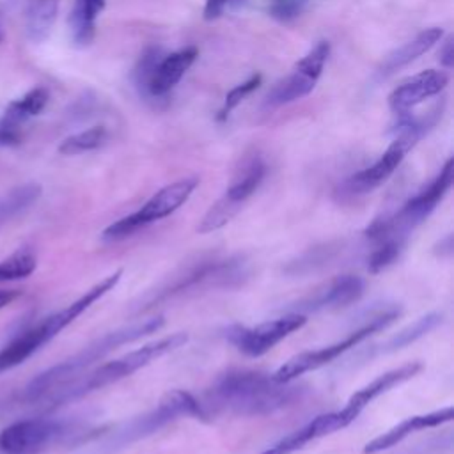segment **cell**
Returning <instances> with one entry per match:
<instances>
[{"mask_svg": "<svg viewBox=\"0 0 454 454\" xmlns=\"http://www.w3.org/2000/svg\"><path fill=\"white\" fill-rule=\"evenodd\" d=\"M303 394L301 387L291 385V381H277L271 374L259 371H229L220 376L213 388L206 394L207 406L229 411L241 417H259L275 413L294 401Z\"/></svg>", "mask_w": 454, "mask_h": 454, "instance_id": "obj_1", "label": "cell"}, {"mask_svg": "<svg viewBox=\"0 0 454 454\" xmlns=\"http://www.w3.org/2000/svg\"><path fill=\"white\" fill-rule=\"evenodd\" d=\"M161 326H163V316H156V317L144 319V321H138V323H133V325H128V326H122L114 332L105 333L103 337L96 339L87 348H83L80 353L43 371L34 380H30V383L25 388V399H28V401L46 399L55 390H59L64 385L76 380L87 367H90L94 362L101 360L110 351L117 349L124 344L135 342V340L142 339L144 335L154 333Z\"/></svg>", "mask_w": 454, "mask_h": 454, "instance_id": "obj_2", "label": "cell"}, {"mask_svg": "<svg viewBox=\"0 0 454 454\" xmlns=\"http://www.w3.org/2000/svg\"><path fill=\"white\" fill-rule=\"evenodd\" d=\"M188 340V335L184 332H176L170 333L167 337H161L158 340L147 342L142 348H137L112 362H106L99 367H96L94 371L87 372V374H80L76 380H73L71 383L64 385L62 388L55 390L53 394H50L46 399L57 406V404H64L74 399L83 397L89 392L99 390L106 385H112L126 376H131L133 372H137L138 369L149 365L151 362L165 356L167 353L181 348L184 342Z\"/></svg>", "mask_w": 454, "mask_h": 454, "instance_id": "obj_3", "label": "cell"}, {"mask_svg": "<svg viewBox=\"0 0 454 454\" xmlns=\"http://www.w3.org/2000/svg\"><path fill=\"white\" fill-rule=\"evenodd\" d=\"M454 181V160L449 158L442 167L440 174L422 188L415 197L403 204V207L394 213L392 216H383L374 220L367 229L365 236L376 243L383 239H401L404 241L406 236L420 225L442 202L447 195Z\"/></svg>", "mask_w": 454, "mask_h": 454, "instance_id": "obj_4", "label": "cell"}, {"mask_svg": "<svg viewBox=\"0 0 454 454\" xmlns=\"http://www.w3.org/2000/svg\"><path fill=\"white\" fill-rule=\"evenodd\" d=\"M199 55L195 46H186L168 55L145 50L133 71L135 85L140 96L149 99H163L181 82Z\"/></svg>", "mask_w": 454, "mask_h": 454, "instance_id": "obj_5", "label": "cell"}, {"mask_svg": "<svg viewBox=\"0 0 454 454\" xmlns=\"http://www.w3.org/2000/svg\"><path fill=\"white\" fill-rule=\"evenodd\" d=\"M197 184H199L197 177H183L179 181H174V183L163 186L140 209L110 223L103 231L101 238L105 241H119V239H124V238L135 234L138 229H142L149 223L172 215L190 199V195L195 192Z\"/></svg>", "mask_w": 454, "mask_h": 454, "instance_id": "obj_6", "label": "cell"}, {"mask_svg": "<svg viewBox=\"0 0 454 454\" xmlns=\"http://www.w3.org/2000/svg\"><path fill=\"white\" fill-rule=\"evenodd\" d=\"M401 314L399 309L395 307H390V309H383L380 310L378 314L371 316L369 321L360 326L358 330L351 332L348 337H344L342 340H337L330 346H325V348H319V349H314V351H303L300 355H294L293 358H289L287 362H284L271 376L273 380L277 381H293L294 378L309 372V371H314V369H319L326 364H330L333 358L340 356L342 353H346L348 349L355 348L356 344H360L364 339H367L371 333L388 326L397 316Z\"/></svg>", "mask_w": 454, "mask_h": 454, "instance_id": "obj_7", "label": "cell"}, {"mask_svg": "<svg viewBox=\"0 0 454 454\" xmlns=\"http://www.w3.org/2000/svg\"><path fill=\"white\" fill-rule=\"evenodd\" d=\"M177 417H195L200 420H207L209 413L206 411L204 404H200L190 392L179 388L170 390L161 397L153 411L126 422L121 431H117L112 442L117 445H126L135 440L145 438L161 429L165 424L176 420Z\"/></svg>", "mask_w": 454, "mask_h": 454, "instance_id": "obj_8", "label": "cell"}, {"mask_svg": "<svg viewBox=\"0 0 454 454\" xmlns=\"http://www.w3.org/2000/svg\"><path fill=\"white\" fill-rule=\"evenodd\" d=\"M330 55L328 41L316 43L291 69L287 76L278 80L264 98V105L270 108H277L282 105L294 103L307 94L312 92L316 87L326 59Z\"/></svg>", "mask_w": 454, "mask_h": 454, "instance_id": "obj_9", "label": "cell"}, {"mask_svg": "<svg viewBox=\"0 0 454 454\" xmlns=\"http://www.w3.org/2000/svg\"><path fill=\"white\" fill-rule=\"evenodd\" d=\"M307 323V317L300 312H289L277 319L264 321L257 326H231L227 330L229 340L248 356H261L268 353L273 346L284 340L293 332L300 330Z\"/></svg>", "mask_w": 454, "mask_h": 454, "instance_id": "obj_10", "label": "cell"}, {"mask_svg": "<svg viewBox=\"0 0 454 454\" xmlns=\"http://www.w3.org/2000/svg\"><path fill=\"white\" fill-rule=\"evenodd\" d=\"M64 424L51 419H23L0 431V454H39L64 436Z\"/></svg>", "mask_w": 454, "mask_h": 454, "instance_id": "obj_11", "label": "cell"}, {"mask_svg": "<svg viewBox=\"0 0 454 454\" xmlns=\"http://www.w3.org/2000/svg\"><path fill=\"white\" fill-rule=\"evenodd\" d=\"M247 275L245 262L241 259H211L202 261L190 268L183 277H177L174 284H170L160 298L181 294L193 289L202 287H231L243 280Z\"/></svg>", "mask_w": 454, "mask_h": 454, "instance_id": "obj_12", "label": "cell"}, {"mask_svg": "<svg viewBox=\"0 0 454 454\" xmlns=\"http://www.w3.org/2000/svg\"><path fill=\"white\" fill-rule=\"evenodd\" d=\"M62 332L55 314L44 317L41 323L20 332L5 346L0 348V374L11 371L30 358L37 349L50 342L57 333Z\"/></svg>", "mask_w": 454, "mask_h": 454, "instance_id": "obj_13", "label": "cell"}, {"mask_svg": "<svg viewBox=\"0 0 454 454\" xmlns=\"http://www.w3.org/2000/svg\"><path fill=\"white\" fill-rule=\"evenodd\" d=\"M449 83V74L440 69L422 71L401 85H397L388 96L390 110L397 114L411 112L415 106L424 103L426 99L440 94Z\"/></svg>", "mask_w": 454, "mask_h": 454, "instance_id": "obj_14", "label": "cell"}, {"mask_svg": "<svg viewBox=\"0 0 454 454\" xmlns=\"http://www.w3.org/2000/svg\"><path fill=\"white\" fill-rule=\"evenodd\" d=\"M351 422H353V419L344 410L317 415L316 419L307 422L303 427L296 429L294 433L284 436L282 440H278L277 443L268 447L262 454H293L294 450L301 449L309 442L326 436V434H332L339 429H344Z\"/></svg>", "mask_w": 454, "mask_h": 454, "instance_id": "obj_15", "label": "cell"}, {"mask_svg": "<svg viewBox=\"0 0 454 454\" xmlns=\"http://www.w3.org/2000/svg\"><path fill=\"white\" fill-rule=\"evenodd\" d=\"M422 364L420 362H408L397 369L387 371L385 374L378 376L376 380H372L371 383H367L365 387H362L360 390H356L346 403V406L342 408L353 420L362 413V410L372 403L378 395L388 392L390 388L411 380L413 376H417L422 371Z\"/></svg>", "mask_w": 454, "mask_h": 454, "instance_id": "obj_16", "label": "cell"}, {"mask_svg": "<svg viewBox=\"0 0 454 454\" xmlns=\"http://www.w3.org/2000/svg\"><path fill=\"white\" fill-rule=\"evenodd\" d=\"M364 280L356 275L335 277L328 286L317 291L314 296L301 300L298 310H321L339 309L355 303L364 294Z\"/></svg>", "mask_w": 454, "mask_h": 454, "instance_id": "obj_17", "label": "cell"}, {"mask_svg": "<svg viewBox=\"0 0 454 454\" xmlns=\"http://www.w3.org/2000/svg\"><path fill=\"white\" fill-rule=\"evenodd\" d=\"M452 417H454V410H452V406H447V408H442V410H436V411H431V413L413 415L410 419H404L403 422H399L392 429L381 433L380 436H376L374 440L365 443L364 454H376V452H381L385 449H390L395 443H399L401 440H404L406 436H410L413 431L442 426L445 422H450Z\"/></svg>", "mask_w": 454, "mask_h": 454, "instance_id": "obj_18", "label": "cell"}, {"mask_svg": "<svg viewBox=\"0 0 454 454\" xmlns=\"http://www.w3.org/2000/svg\"><path fill=\"white\" fill-rule=\"evenodd\" d=\"M443 32L438 27H431L426 28L422 32H419L413 39H410L408 43H404L403 46L395 48L394 51H390L381 64L378 66V69L374 71V78L378 82L387 80L388 76H392L394 73H397L401 67L411 64L415 59H419L420 55H424L426 51H429L440 39H442Z\"/></svg>", "mask_w": 454, "mask_h": 454, "instance_id": "obj_19", "label": "cell"}, {"mask_svg": "<svg viewBox=\"0 0 454 454\" xmlns=\"http://www.w3.org/2000/svg\"><path fill=\"white\" fill-rule=\"evenodd\" d=\"M266 176V163L259 154H252L243 160L239 168L236 170L229 188L222 195L231 204L243 207V204L255 193L259 184Z\"/></svg>", "mask_w": 454, "mask_h": 454, "instance_id": "obj_20", "label": "cell"}, {"mask_svg": "<svg viewBox=\"0 0 454 454\" xmlns=\"http://www.w3.org/2000/svg\"><path fill=\"white\" fill-rule=\"evenodd\" d=\"M48 99H50V92L44 87L30 89L21 98L7 105L0 119V128L20 133V126L25 124L28 119L39 115L44 110Z\"/></svg>", "mask_w": 454, "mask_h": 454, "instance_id": "obj_21", "label": "cell"}, {"mask_svg": "<svg viewBox=\"0 0 454 454\" xmlns=\"http://www.w3.org/2000/svg\"><path fill=\"white\" fill-rule=\"evenodd\" d=\"M105 9V0H74L69 12V30L73 44L85 48L94 41L96 21Z\"/></svg>", "mask_w": 454, "mask_h": 454, "instance_id": "obj_22", "label": "cell"}, {"mask_svg": "<svg viewBox=\"0 0 454 454\" xmlns=\"http://www.w3.org/2000/svg\"><path fill=\"white\" fill-rule=\"evenodd\" d=\"M60 0H27L25 28L32 43H43L57 20Z\"/></svg>", "mask_w": 454, "mask_h": 454, "instance_id": "obj_23", "label": "cell"}, {"mask_svg": "<svg viewBox=\"0 0 454 454\" xmlns=\"http://www.w3.org/2000/svg\"><path fill=\"white\" fill-rule=\"evenodd\" d=\"M442 314L440 312H429L422 317H419L417 321H413L411 325L404 326L403 330H399L395 335H392L388 340L374 346L369 349V358L374 355H385V353H394L415 340H419L420 337L427 335L431 330H434L440 323H442Z\"/></svg>", "mask_w": 454, "mask_h": 454, "instance_id": "obj_24", "label": "cell"}, {"mask_svg": "<svg viewBox=\"0 0 454 454\" xmlns=\"http://www.w3.org/2000/svg\"><path fill=\"white\" fill-rule=\"evenodd\" d=\"M43 188L37 183L18 184L0 195V225L23 215L41 197Z\"/></svg>", "mask_w": 454, "mask_h": 454, "instance_id": "obj_25", "label": "cell"}, {"mask_svg": "<svg viewBox=\"0 0 454 454\" xmlns=\"http://www.w3.org/2000/svg\"><path fill=\"white\" fill-rule=\"evenodd\" d=\"M108 140V129L105 126H92L78 131L59 144V153L64 156H76L103 147Z\"/></svg>", "mask_w": 454, "mask_h": 454, "instance_id": "obj_26", "label": "cell"}, {"mask_svg": "<svg viewBox=\"0 0 454 454\" xmlns=\"http://www.w3.org/2000/svg\"><path fill=\"white\" fill-rule=\"evenodd\" d=\"M37 268V257L30 248H20L0 261V284L23 280Z\"/></svg>", "mask_w": 454, "mask_h": 454, "instance_id": "obj_27", "label": "cell"}, {"mask_svg": "<svg viewBox=\"0 0 454 454\" xmlns=\"http://www.w3.org/2000/svg\"><path fill=\"white\" fill-rule=\"evenodd\" d=\"M261 82H262V76H261V74H252L248 80H245V82L234 85V87L225 94L223 105H222V108L218 110L216 119H218V121H227L229 115H231V112H232L247 96H250V94L261 85Z\"/></svg>", "mask_w": 454, "mask_h": 454, "instance_id": "obj_28", "label": "cell"}, {"mask_svg": "<svg viewBox=\"0 0 454 454\" xmlns=\"http://www.w3.org/2000/svg\"><path fill=\"white\" fill-rule=\"evenodd\" d=\"M404 241L401 239H383L378 243V248L371 254L369 262H367V270L371 273H380L385 268H388L403 252Z\"/></svg>", "mask_w": 454, "mask_h": 454, "instance_id": "obj_29", "label": "cell"}, {"mask_svg": "<svg viewBox=\"0 0 454 454\" xmlns=\"http://www.w3.org/2000/svg\"><path fill=\"white\" fill-rule=\"evenodd\" d=\"M300 11H301V2H296V0H280L277 5L271 7V14L280 21H287L298 16Z\"/></svg>", "mask_w": 454, "mask_h": 454, "instance_id": "obj_30", "label": "cell"}, {"mask_svg": "<svg viewBox=\"0 0 454 454\" xmlns=\"http://www.w3.org/2000/svg\"><path fill=\"white\" fill-rule=\"evenodd\" d=\"M229 4L231 0H206L204 2V20L206 21H213L218 20L225 11H229Z\"/></svg>", "mask_w": 454, "mask_h": 454, "instance_id": "obj_31", "label": "cell"}, {"mask_svg": "<svg viewBox=\"0 0 454 454\" xmlns=\"http://www.w3.org/2000/svg\"><path fill=\"white\" fill-rule=\"evenodd\" d=\"M440 62L449 69L454 62V51H452V37H449L443 46L440 48Z\"/></svg>", "mask_w": 454, "mask_h": 454, "instance_id": "obj_32", "label": "cell"}, {"mask_svg": "<svg viewBox=\"0 0 454 454\" xmlns=\"http://www.w3.org/2000/svg\"><path fill=\"white\" fill-rule=\"evenodd\" d=\"M21 142V135L18 131H7L0 128V145H18Z\"/></svg>", "mask_w": 454, "mask_h": 454, "instance_id": "obj_33", "label": "cell"}, {"mask_svg": "<svg viewBox=\"0 0 454 454\" xmlns=\"http://www.w3.org/2000/svg\"><path fill=\"white\" fill-rule=\"evenodd\" d=\"M20 294H21V291H18V289H0V310L4 307L11 305Z\"/></svg>", "mask_w": 454, "mask_h": 454, "instance_id": "obj_34", "label": "cell"}, {"mask_svg": "<svg viewBox=\"0 0 454 454\" xmlns=\"http://www.w3.org/2000/svg\"><path fill=\"white\" fill-rule=\"evenodd\" d=\"M0 41H2V34H0Z\"/></svg>", "mask_w": 454, "mask_h": 454, "instance_id": "obj_35", "label": "cell"}]
</instances>
